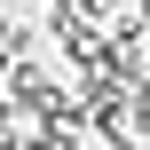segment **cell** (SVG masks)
<instances>
[{
	"label": "cell",
	"instance_id": "cell-1",
	"mask_svg": "<svg viewBox=\"0 0 150 150\" xmlns=\"http://www.w3.org/2000/svg\"><path fill=\"white\" fill-rule=\"evenodd\" d=\"M47 40H55L71 63H87V55H103V47H111V32H103L87 8H71V0H55V8H47Z\"/></svg>",
	"mask_w": 150,
	"mask_h": 150
},
{
	"label": "cell",
	"instance_id": "cell-2",
	"mask_svg": "<svg viewBox=\"0 0 150 150\" xmlns=\"http://www.w3.org/2000/svg\"><path fill=\"white\" fill-rule=\"evenodd\" d=\"M111 63H119L127 79H150V24H142V8H127V16L111 24Z\"/></svg>",
	"mask_w": 150,
	"mask_h": 150
},
{
	"label": "cell",
	"instance_id": "cell-4",
	"mask_svg": "<svg viewBox=\"0 0 150 150\" xmlns=\"http://www.w3.org/2000/svg\"><path fill=\"white\" fill-rule=\"evenodd\" d=\"M40 8H55V0H40Z\"/></svg>",
	"mask_w": 150,
	"mask_h": 150
},
{
	"label": "cell",
	"instance_id": "cell-3",
	"mask_svg": "<svg viewBox=\"0 0 150 150\" xmlns=\"http://www.w3.org/2000/svg\"><path fill=\"white\" fill-rule=\"evenodd\" d=\"M32 47H40L32 24H8V16H0V63H32Z\"/></svg>",
	"mask_w": 150,
	"mask_h": 150
}]
</instances>
